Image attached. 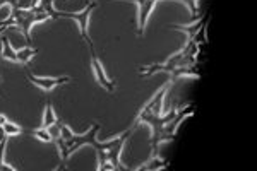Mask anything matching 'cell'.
<instances>
[{"label": "cell", "instance_id": "cell-1", "mask_svg": "<svg viewBox=\"0 0 257 171\" xmlns=\"http://www.w3.org/2000/svg\"><path fill=\"white\" fill-rule=\"evenodd\" d=\"M173 29L182 31L187 34V41L182 47V50L173 53L165 62L159 64H151L146 67H139V75H153L154 72H165L170 75V82L175 84L182 77H199V64H197V55H199V47L206 40V16L201 17V21L190 24V26H179L173 24Z\"/></svg>", "mask_w": 257, "mask_h": 171}, {"label": "cell", "instance_id": "cell-2", "mask_svg": "<svg viewBox=\"0 0 257 171\" xmlns=\"http://www.w3.org/2000/svg\"><path fill=\"white\" fill-rule=\"evenodd\" d=\"M192 113H194V104H189V106H183V108L173 106L172 110L168 111V115H163V113L156 115L142 106L130 127L135 128L137 125H142V123L149 125V128H151V144H149L151 146V152L153 154H158L159 146H161L163 142L173 141L177 135V130H179V125Z\"/></svg>", "mask_w": 257, "mask_h": 171}, {"label": "cell", "instance_id": "cell-3", "mask_svg": "<svg viewBox=\"0 0 257 171\" xmlns=\"http://www.w3.org/2000/svg\"><path fill=\"white\" fill-rule=\"evenodd\" d=\"M16 2L17 0H5V3L10 5V14L5 21H0V33L7 27H17L24 34L26 43H31V27L38 23L48 21L50 16L40 5L33 7V9H17Z\"/></svg>", "mask_w": 257, "mask_h": 171}, {"label": "cell", "instance_id": "cell-4", "mask_svg": "<svg viewBox=\"0 0 257 171\" xmlns=\"http://www.w3.org/2000/svg\"><path fill=\"white\" fill-rule=\"evenodd\" d=\"M98 132H100V123H93L91 128L82 135L72 134L71 128H69L65 123H62L60 137L55 141V144H57L58 151H60V156H62V168H65L69 158H71L76 151L84 147V146H91V147H95L96 151H98L100 144H102V142L98 141Z\"/></svg>", "mask_w": 257, "mask_h": 171}, {"label": "cell", "instance_id": "cell-5", "mask_svg": "<svg viewBox=\"0 0 257 171\" xmlns=\"http://www.w3.org/2000/svg\"><path fill=\"white\" fill-rule=\"evenodd\" d=\"M134 132V127H128L126 132H122L120 135H117L115 139L110 141H103L100 144V149L96 151L98 154V170L100 171H113V170H127L120 161V154L124 151L127 139L130 137V134Z\"/></svg>", "mask_w": 257, "mask_h": 171}, {"label": "cell", "instance_id": "cell-6", "mask_svg": "<svg viewBox=\"0 0 257 171\" xmlns=\"http://www.w3.org/2000/svg\"><path fill=\"white\" fill-rule=\"evenodd\" d=\"M98 7V2L96 0H91V2H88V5L84 7V9L81 10V12H60L58 10V19H72L77 23L79 26V33H81V38L86 41V43H93L91 38H89L88 34V26H89V17H91L93 10Z\"/></svg>", "mask_w": 257, "mask_h": 171}, {"label": "cell", "instance_id": "cell-7", "mask_svg": "<svg viewBox=\"0 0 257 171\" xmlns=\"http://www.w3.org/2000/svg\"><path fill=\"white\" fill-rule=\"evenodd\" d=\"M0 41H2V58L14 62V64L27 65L34 58V55L38 53L36 48H31V47H26L23 48V50H14L12 45H10V40L7 36H2Z\"/></svg>", "mask_w": 257, "mask_h": 171}, {"label": "cell", "instance_id": "cell-8", "mask_svg": "<svg viewBox=\"0 0 257 171\" xmlns=\"http://www.w3.org/2000/svg\"><path fill=\"white\" fill-rule=\"evenodd\" d=\"M89 55H91V67H93V72H95V77L96 81H98V84L103 87L105 91H108V93H113L117 87V82L113 81V79H110L108 75H106L105 69H103V64L102 60H100L98 53H96L95 50V45L89 43Z\"/></svg>", "mask_w": 257, "mask_h": 171}, {"label": "cell", "instance_id": "cell-9", "mask_svg": "<svg viewBox=\"0 0 257 171\" xmlns=\"http://www.w3.org/2000/svg\"><path fill=\"white\" fill-rule=\"evenodd\" d=\"M124 2H132L137 5V36H142L148 26V21L151 17V12L159 0H124ZM180 2V0H179Z\"/></svg>", "mask_w": 257, "mask_h": 171}, {"label": "cell", "instance_id": "cell-10", "mask_svg": "<svg viewBox=\"0 0 257 171\" xmlns=\"http://www.w3.org/2000/svg\"><path fill=\"white\" fill-rule=\"evenodd\" d=\"M26 79L31 84H34L36 87H40L41 91H45V93H51L55 87L72 82V77H69V75H64V77H36L33 74H26Z\"/></svg>", "mask_w": 257, "mask_h": 171}, {"label": "cell", "instance_id": "cell-11", "mask_svg": "<svg viewBox=\"0 0 257 171\" xmlns=\"http://www.w3.org/2000/svg\"><path fill=\"white\" fill-rule=\"evenodd\" d=\"M168 166V161L166 159H163V158H159L158 154H151V158L148 159V161L144 163V165H141L139 166V171L141 170H144V171H153V170H163V168H166Z\"/></svg>", "mask_w": 257, "mask_h": 171}, {"label": "cell", "instance_id": "cell-12", "mask_svg": "<svg viewBox=\"0 0 257 171\" xmlns=\"http://www.w3.org/2000/svg\"><path fill=\"white\" fill-rule=\"evenodd\" d=\"M2 130H3V134H5L7 137H16V135H21V134H29V132L24 130V128L19 127L17 123L7 120L5 117L2 118Z\"/></svg>", "mask_w": 257, "mask_h": 171}, {"label": "cell", "instance_id": "cell-13", "mask_svg": "<svg viewBox=\"0 0 257 171\" xmlns=\"http://www.w3.org/2000/svg\"><path fill=\"white\" fill-rule=\"evenodd\" d=\"M57 122H58V118H57V115H55V111H53V104H51V101L48 99V101H47V104H45L43 125H41V127H43V128H48V127H50V125L57 123Z\"/></svg>", "mask_w": 257, "mask_h": 171}, {"label": "cell", "instance_id": "cell-14", "mask_svg": "<svg viewBox=\"0 0 257 171\" xmlns=\"http://www.w3.org/2000/svg\"><path fill=\"white\" fill-rule=\"evenodd\" d=\"M29 134L33 135V137H36L38 141H41V142H53V137L50 135V132H48V128H34V130H29Z\"/></svg>", "mask_w": 257, "mask_h": 171}, {"label": "cell", "instance_id": "cell-15", "mask_svg": "<svg viewBox=\"0 0 257 171\" xmlns=\"http://www.w3.org/2000/svg\"><path fill=\"white\" fill-rule=\"evenodd\" d=\"M5 147H7V139H3L2 142H0V171L7 170V171H16V168L10 165H5L3 163V152H5Z\"/></svg>", "mask_w": 257, "mask_h": 171}, {"label": "cell", "instance_id": "cell-16", "mask_svg": "<svg viewBox=\"0 0 257 171\" xmlns=\"http://www.w3.org/2000/svg\"><path fill=\"white\" fill-rule=\"evenodd\" d=\"M180 2H183L187 7H189V10L194 14V19H196V12H197V0H180Z\"/></svg>", "mask_w": 257, "mask_h": 171}, {"label": "cell", "instance_id": "cell-17", "mask_svg": "<svg viewBox=\"0 0 257 171\" xmlns=\"http://www.w3.org/2000/svg\"><path fill=\"white\" fill-rule=\"evenodd\" d=\"M2 118H3V115H0V142H2L3 139H7V135L3 134V130H2Z\"/></svg>", "mask_w": 257, "mask_h": 171}, {"label": "cell", "instance_id": "cell-18", "mask_svg": "<svg viewBox=\"0 0 257 171\" xmlns=\"http://www.w3.org/2000/svg\"><path fill=\"white\" fill-rule=\"evenodd\" d=\"M0 82H2V77H0Z\"/></svg>", "mask_w": 257, "mask_h": 171}]
</instances>
